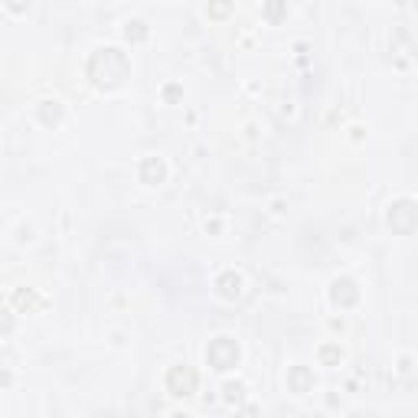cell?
<instances>
[{"label":"cell","mask_w":418,"mask_h":418,"mask_svg":"<svg viewBox=\"0 0 418 418\" xmlns=\"http://www.w3.org/2000/svg\"><path fill=\"white\" fill-rule=\"evenodd\" d=\"M284 13H288L284 0H268V4H265V20H268V23H281Z\"/></svg>","instance_id":"cell-10"},{"label":"cell","mask_w":418,"mask_h":418,"mask_svg":"<svg viewBox=\"0 0 418 418\" xmlns=\"http://www.w3.org/2000/svg\"><path fill=\"white\" fill-rule=\"evenodd\" d=\"M206 359H209V366L226 373L239 363V343L232 340V337H216L209 347H206Z\"/></svg>","instance_id":"cell-2"},{"label":"cell","mask_w":418,"mask_h":418,"mask_svg":"<svg viewBox=\"0 0 418 418\" xmlns=\"http://www.w3.org/2000/svg\"><path fill=\"white\" fill-rule=\"evenodd\" d=\"M163 177H167V167H163L161 157H144V161H141V180H144V183L157 187Z\"/></svg>","instance_id":"cell-8"},{"label":"cell","mask_w":418,"mask_h":418,"mask_svg":"<svg viewBox=\"0 0 418 418\" xmlns=\"http://www.w3.org/2000/svg\"><path fill=\"white\" fill-rule=\"evenodd\" d=\"M4 4H7L13 13H26V10L33 7V0H4Z\"/></svg>","instance_id":"cell-15"},{"label":"cell","mask_w":418,"mask_h":418,"mask_svg":"<svg viewBox=\"0 0 418 418\" xmlns=\"http://www.w3.org/2000/svg\"><path fill=\"white\" fill-rule=\"evenodd\" d=\"M229 10H232L229 0H209V17H213V20L229 17Z\"/></svg>","instance_id":"cell-11"},{"label":"cell","mask_w":418,"mask_h":418,"mask_svg":"<svg viewBox=\"0 0 418 418\" xmlns=\"http://www.w3.org/2000/svg\"><path fill=\"white\" fill-rule=\"evenodd\" d=\"M222 393H226V399H229V402H239L242 399V385L239 383H229L226 389H222Z\"/></svg>","instance_id":"cell-16"},{"label":"cell","mask_w":418,"mask_h":418,"mask_svg":"<svg viewBox=\"0 0 418 418\" xmlns=\"http://www.w3.org/2000/svg\"><path fill=\"white\" fill-rule=\"evenodd\" d=\"M40 118H43V124H59L62 121V105L59 102H43L40 105Z\"/></svg>","instance_id":"cell-9"},{"label":"cell","mask_w":418,"mask_h":418,"mask_svg":"<svg viewBox=\"0 0 418 418\" xmlns=\"http://www.w3.org/2000/svg\"><path fill=\"white\" fill-rule=\"evenodd\" d=\"M13 301H17V308H33L36 294H33V291H17V298H13Z\"/></svg>","instance_id":"cell-14"},{"label":"cell","mask_w":418,"mask_h":418,"mask_svg":"<svg viewBox=\"0 0 418 418\" xmlns=\"http://www.w3.org/2000/svg\"><path fill=\"white\" fill-rule=\"evenodd\" d=\"M167 389H170V395H177V399H190V395L197 393V373L183 363V366H173L170 373H167Z\"/></svg>","instance_id":"cell-4"},{"label":"cell","mask_w":418,"mask_h":418,"mask_svg":"<svg viewBox=\"0 0 418 418\" xmlns=\"http://www.w3.org/2000/svg\"><path fill=\"white\" fill-rule=\"evenodd\" d=\"M124 36H128V40H134V43H141V40H147V26L141 23V20H134V23H128Z\"/></svg>","instance_id":"cell-12"},{"label":"cell","mask_w":418,"mask_h":418,"mask_svg":"<svg viewBox=\"0 0 418 418\" xmlns=\"http://www.w3.org/2000/svg\"><path fill=\"white\" fill-rule=\"evenodd\" d=\"M10 330H13V317L7 310H0V333H10Z\"/></svg>","instance_id":"cell-17"},{"label":"cell","mask_w":418,"mask_h":418,"mask_svg":"<svg viewBox=\"0 0 418 418\" xmlns=\"http://www.w3.org/2000/svg\"><path fill=\"white\" fill-rule=\"evenodd\" d=\"M216 288H219V294H222L226 301H236V298H242V291H245V281H242V274L226 272V274H219Z\"/></svg>","instance_id":"cell-6"},{"label":"cell","mask_w":418,"mask_h":418,"mask_svg":"<svg viewBox=\"0 0 418 418\" xmlns=\"http://www.w3.org/2000/svg\"><path fill=\"white\" fill-rule=\"evenodd\" d=\"M288 385H291V393H298V395L310 393V389H314V373H310L308 366H294L288 373Z\"/></svg>","instance_id":"cell-7"},{"label":"cell","mask_w":418,"mask_h":418,"mask_svg":"<svg viewBox=\"0 0 418 418\" xmlns=\"http://www.w3.org/2000/svg\"><path fill=\"white\" fill-rule=\"evenodd\" d=\"M330 298H333V304H340V308H353V304L359 301L356 281H350V278H337L333 288H330Z\"/></svg>","instance_id":"cell-5"},{"label":"cell","mask_w":418,"mask_h":418,"mask_svg":"<svg viewBox=\"0 0 418 418\" xmlns=\"http://www.w3.org/2000/svg\"><path fill=\"white\" fill-rule=\"evenodd\" d=\"M418 222V209L412 199H399V203L389 206V226H393L395 236H412Z\"/></svg>","instance_id":"cell-3"},{"label":"cell","mask_w":418,"mask_h":418,"mask_svg":"<svg viewBox=\"0 0 418 418\" xmlns=\"http://www.w3.org/2000/svg\"><path fill=\"white\" fill-rule=\"evenodd\" d=\"M128 72H131V66L124 59V52L115 50V46H105V50L92 52V59H88V79L98 88H105V92L124 86Z\"/></svg>","instance_id":"cell-1"},{"label":"cell","mask_w":418,"mask_h":418,"mask_svg":"<svg viewBox=\"0 0 418 418\" xmlns=\"http://www.w3.org/2000/svg\"><path fill=\"white\" fill-rule=\"evenodd\" d=\"M340 356H343V353L337 350V347H324V350H320V359H324L327 366H333V363H340Z\"/></svg>","instance_id":"cell-13"}]
</instances>
